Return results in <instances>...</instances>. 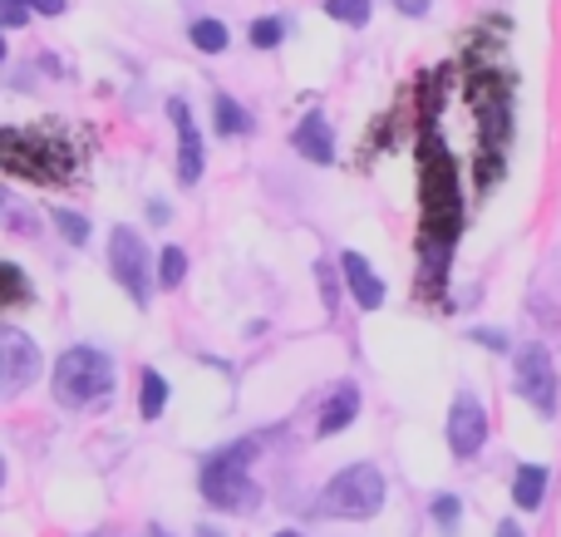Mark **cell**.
I'll return each instance as SVG.
<instances>
[{
  "label": "cell",
  "mask_w": 561,
  "mask_h": 537,
  "mask_svg": "<svg viewBox=\"0 0 561 537\" xmlns=\"http://www.w3.org/2000/svg\"><path fill=\"white\" fill-rule=\"evenodd\" d=\"M419 197H424V262H434V252L448 262L458 232H463V187H458V163L448 153V144L424 128L419 138Z\"/></svg>",
  "instance_id": "obj_1"
},
{
  "label": "cell",
  "mask_w": 561,
  "mask_h": 537,
  "mask_svg": "<svg viewBox=\"0 0 561 537\" xmlns=\"http://www.w3.org/2000/svg\"><path fill=\"white\" fill-rule=\"evenodd\" d=\"M0 168L20 183H69L75 178V148L65 134L39 128H5L0 134Z\"/></svg>",
  "instance_id": "obj_2"
},
{
  "label": "cell",
  "mask_w": 561,
  "mask_h": 537,
  "mask_svg": "<svg viewBox=\"0 0 561 537\" xmlns=\"http://www.w3.org/2000/svg\"><path fill=\"white\" fill-rule=\"evenodd\" d=\"M252 459H256V444L252 439L213 449L203 459V473H197L203 499L213 503V509H222V513H252L256 503H262V489H256V479L247 473V469H252Z\"/></svg>",
  "instance_id": "obj_3"
},
{
  "label": "cell",
  "mask_w": 561,
  "mask_h": 537,
  "mask_svg": "<svg viewBox=\"0 0 561 537\" xmlns=\"http://www.w3.org/2000/svg\"><path fill=\"white\" fill-rule=\"evenodd\" d=\"M114 380H118V370L104 351H94V345H69L55 361L49 390H55V400L65 404V410H89V404L108 400Z\"/></svg>",
  "instance_id": "obj_4"
},
{
  "label": "cell",
  "mask_w": 561,
  "mask_h": 537,
  "mask_svg": "<svg viewBox=\"0 0 561 537\" xmlns=\"http://www.w3.org/2000/svg\"><path fill=\"white\" fill-rule=\"evenodd\" d=\"M507 75L488 69V75H473L468 79V104L478 108V124H483V187L497 183L503 173V144L513 134V94H507Z\"/></svg>",
  "instance_id": "obj_5"
},
{
  "label": "cell",
  "mask_w": 561,
  "mask_h": 537,
  "mask_svg": "<svg viewBox=\"0 0 561 537\" xmlns=\"http://www.w3.org/2000/svg\"><path fill=\"white\" fill-rule=\"evenodd\" d=\"M385 473L375 469V464H350V469H340L335 479L320 489L316 499V513L320 518H350V523H365L375 518L379 509H385Z\"/></svg>",
  "instance_id": "obj_6"
},
{
  "label": "cell",
  "mask_w": 561,
  "mask_h": 537,
  "mask_svg": "<svg viewBox=\"0 0 561 537\" xmlns=\"http://www.w3.org/2000/svg\"><path fill=\"white\" fill-rule=\"evenodd\" d=\"M108 272H114V282L124 286L134 306L153 301V252L138 237V227H114L108 232Z\"/></svg>",
  "instance_id": "obj_7"
},
{
  "label": "cell",
  "mask_w": 561,
  "mask_h": 537,
  "mask_svg": "<svg viewBox=\"0 0 561 537\" xmlns=\"http://www.w3.org/2000/svg\"><path fill=\"white\" fill-rule=\"evenodd\" d=\"M513 395H523L542 420L557 414V400H561V385H557V365H552V351L537 341L517 345L513 355Z\"/></svg>",
  "instance_id": "obj_8"
},
{
  "label": "cell",
  "mask_w": 561,
  "mask_h": 537,
  "mask_svg": "<svg viewBox=\"0 0 561 537\" xmlns=\"http://www.w3.org/2000/svg\"><path fill=\"white\" fill-rule=\"evenodd\" d=\"M0 355H5V365H0V395H5V400H15L20 390H25V385H35L39 380V345L30 341L25 331H20V325H5V331H0Z\"/></svg>",
  "instance_id": "obj_9"
},
{
  "label": "cell",
  "mask_w": 561,
  "mask_h": 537,
  "mask_svg": "<svg viewBox=\"0 0 561 537\" xmlns=\"http://www.w3.org/2000/svg\"><path fill=\"white\" fill-rule=\"evenodd\" d=\"M448 449H454V459H473L478 449L488 444V410L478 395H458L454 410H448Z\"/></svg>",
  "instance_id": "obj_10"
},
{
  "label": "cell",
  "mask_w": 561,
  "mask_h": 537,
  "mask_svg": "<svg viewBox=\"0 0 561 537\" xmlns=\"http://www.w3.org/2000/svg\"><path fill=\"white\" fill-rule=\"evenodd\" d=\"M168 118H173V128H178V183L197 187V178H203V168H207V148L193 124V108H187L183 99H168Z\"/></svg>",
  "instance_id": "obj_11"
},
{
  "label": "cell",
  "mask_w": 561,
  "mask_h": 537,
  "mask_svg": "<svg viewBox=\"0 0 561 537\" xmlns=\"http://www.w3.org/2000/svg\"><path fill=\"white\" fill-rule=\"evenodd\" d=\"M340 276H345L359 311H379V306H385V282H379V272L365 262V252H355V247L340 252Z\"/></svg>",
  "instance_id": "obj_12"
},
{
  "label": "cell",
  "mask_w": 561,
  "mask_h": 537,
  "mask_svg": "<svg viewBox=\"0 0 561 537\" xmlns=\"http://www.w3.org/2000/svg\"><path fill=\"white\" fill-rule=\"evenodd\" d=\"M355 420H359V385L355 380H335L330 385V395H325V404H320V414H316V434L320 439H330V434L350 430Z\"/></svg>",
  "instance_id": "obj_13"
},
{
  "label": "cell",
  "mask_w": 561,
  "mask_h": 537,
  "mask_svg": "<svg viewBox=\"0 0 561 537\" xmlns=\"http://www.w3.org/2000/svg\"><path fill=\"white\" fill-rule=\"evenodd\" d=\"M290 144H296V153L306 158V163H335V134H330L325 114H306L296 124V134H290Z\"/></svg>",
  "instance_id": "obj_14"
},
{
  "label": "cell",
  "mask_w": 561,
  "mask_h": 537,
  "mask_svg": "<svg viewBox=\"0 0 561 537\" xmlns=\"http://www.w3.org/2000/svg\"><path fill=\"white\" fill-rule=\"evenodd\" d=\"M547 483H552V473H547L542 464H523V469L513 473V503L523 513H537L547 499Z\"/></svg>",
  "instance_id": "obj_15"
},
{
  "label": "cell",
  "mask_w": 561,
  "mask_h": 537,
  "mask_svg": "<svg viewBox=\"0 0 561 537\" xmlns=\"http://www.w3.org/2000/svg\"><path fill=\"white\" fill-rule=\"evenodd\" d=\"M187 39H193L203 55H227V45H232V30H227L222 20H213V15H197L193 25H187Z\"/></svg>",
  "instance_id": "obj_16"
},
{
  "label": "cell",
  "mask_w": 561,
  "mask_h": 537,
  "mask_svg": "<svg viewBox=\"0 0 561 537\" xmlns=\"http://www.w3.org/2000/svg\"><path fill=\"white\" fill-rule=\"evenodd\" d=\"M213 114H217V134H227V138H247V134H252V114H247L232 94H217Z\"/></svg>",
  "instance_id": "obj_17"
},
{
  "label": "cell",
  "mask_w": 561,
  "mask_h": 537,
  "mask_svg": "<svg viewBox=\"0 0 561 537\" xmlns=\"http://www.w3.org/2000/svg\"><path fill=\"white\" fill-rule=\"evenodd\" d=\"M168 380L158 370H144V380H138V414H144V420H158V414L168 410Z\"/></svg>",
  "instance_id": "obj_18"
},
{
  "label": "cell",
  "mask_w": 561,
  "mask_h": 537,
  "mask_svg": "<svg viewBox=\"0 0 561 537\" xmlns=\"http://www.w3.org/2000/svg\"><path fill=\"white\" fill-rule=\"evenodd\" d=\"M428 518L438 523L444 537H458V528H463V503H458V493H438V499L428 503Z\"/></svg>",
  "instance_id": "obj_19"
},
{
  "label": "cell",
  "mask_w": 561,
  "mask_h": 537,
  "mask_svg": "<svg viewBox=\"0 0 561 537\" xmlns=\"http://www.w3.org/2000/svg\"><path fill=\"white\" fill-rule=\"evenodd\" d=\"M183 276H187V252L183 247H163V252H158V286H163V292H178Z\"/></svg>",
  "instance_id": "obj_20"
},
{
  "label": "cell",
  "mask_w": 561,
  "mask_h": 537,
  "mask_svg": "<svg viewBox=\"0 0 561 537\" xmlns=\"http://www.w3.org/2000/svg\"><path fill=\"white\" fill-rule=\"evenodd\" d=\"M369 10H375V5H369V0H325V15L330 20H340V25H369Z\"/></svg>",
  "instance_id": "obj_21"
},
{
  "label": "cell",
  "mask_w": 561,
  "mask_h": 537,
  "mask_svg": "<svg viewBox=\"0 0 561 537\" xmlns=\"http://www.w3.org/2000/svg\"><path fill=\"white\" fill-rule=\"evenodd\" d=\"M247 39H252L256 49H276L280 39H286V25H280L276 15H256V20H252V30H247Z\"/></svg>",
  "instance_id": "obj_22"
},
{
  "label": "cell",
  "mask_w": 561,
  "mask_h": 537,
  "mask_svg": "<svg viewBox=\"0 0 561 537\" xmlns=\"http://www.w3.org/2000/svg\"><path fill=\"white\" fill-rule=\"evenodd\" d=\"M55 227L65 232V242H69V247H84V242H89V217H84V213L55 207Z\"/></svg>",
  "instance_id": "obj_23"
},
{
  "label": "cell",
  "mask_w": 561,
  "mask_h": 537,
  "mask_svg": "<svg viewBox=\"0 0 561 537\" xmlns=\"http://www.w3.org/2000/svg\"><path fill=\"white\" fill-rule=\"evenodd\" d=\"M0 282H5V306H30V282L15 262L0 266Z\"/></svg>",
  "instance_id": "obj_24"
},
{
  "label": "cell",
  "mask_w": 561,
  "mask_h": 537,
  "mask_svg": "<svg viewBox=\"0 0 561 537\" xmlns=\"http://www.w3.org/2000/svg\"><path fill=\"white\" fill-rule=\"evenodd\" d=\"M30 15H35V5H30V0H0V20H5V30L30 25Z\"/></svg>",
  "instance_id": "obj_25"
},
{
  "label": "cell",
  "mask_w": 561,
  "mask_h": 537,
  "mask_svg": "<svg viewBox=\"0 0 561 537\" xmlns=\"http://www.w3.org/2000/svg\"><path fill=\"white\" fill-rule=\"evenodd\" d=\"M316 282H320V296H325V316H335V296H340V286H335V272H330L325 262L316 266Z\"/></svg>",
  "instance_id": "obj_26"
},
{
  "label": "cell",
  "mask_w": 561,
  "mask_h": 537,
  "mask_svg": "<svg viewBox=\"0 0 561 537\" xmlns=\"http://www.w3.org/2000/svg\"><path fill=\"white\" fill-rule=\"evenodd\" d=\"M473 341H478V345H488V351H513V345H507V335H497L493 325H478Z\"/></svg>",
  "instance_id": "obj_27"
},
{
  "label": "cell",
  "mask_w": 561,
  "mask_h": 537,
  "mask_svg": "<svg viewBox=\"0 0 561 537\" xmlns=\"http://www.w3.org/2000/svg\"><path fill=\"white\" fill-rule=\"evenodd\" d=\"M428 5H434V0H394V10H399V15H409V20L428 15Z\"/></svg>",
  "instance_id": "obj_28"
},
{
  "label": "cell",
  "mask_w": 561,
  "mask_h": 537,
  "mask_svg": "<svg viewBox=\"0 0 561 537\" xmlns=\"http://www.w3.org/2000/svg\"><path fill=\"white\" fill-rule=\"evenodd\" d=\"M30 5H35V15L55 20V15H65V10H69V0H30Z\"/></svg>",
  "instance_id": "obj_29"
},
{
  "label": "cell",
  "mask_w": 561,
  "mask_h": 537,
  "mask_svg": "<svg viewBox=\"0 0 561 537\" xmlns=\"http://www.w3.org/2000/svg\"><path fill=\"white\" fill-rule=\"evenodd\" d=\"M493 537H527V528H523L517 518H503V523H497V533H493Z\"/></svg>",
  "instance_id": "obj_30"
},
{
  "label": "cell",
  "mask_w": 561,
  "mask_h": 537,
  "mask_svg": "<svg viewBox=\"0 0 561 537\" xmlns=\"http://www.w3.org/2000/svg\"><path fill=\"white\" fill-rule=\"evenodd\" d=\"M148 217H153V222H168V217H173V207L158 203V197H153V203H148Z\"/></svg>",
  "instance_id": "obj_31"
},
{
  "label": "cell",
  "mask_w": 561,
  "mask_h": 537,
  "mask_svg": "<svg viewBox=\"0 0 561 537\" xmlns=\"http://www.w3.org/2000/svg\"><path fill=\"white\" fill-rule=\"evenodd\" d=\"M276 537H306V533H296V528H280Z\"/></svg>",
  "instance_id": "obj_32"
},
{
  "label": "cell",
  "mask_w": 561,
  "mask_h": 537,
  "mask_svg": "<svg viewBox=\"0 0 561 537\" xmlns=\"http://www.w3.org/2000/svg\"><path fill=\"white\" fill-rule=\"evenodd\" d=\"M197 537H222V533H217V528H197Z\"/></svg>",
  "instance_id": "obj_33"
},
{
  "label": "cell",
  "mask_w": 561,
  "mask_h": 537,
  "mask_svg": "<svg viewBox=\"0 0 561 537\" xmlns=\"http://www.w3.org/2000/svg\"><path fill=\"white\" fill-rule=\"evenodd\" d=\"M153 537H168V533H158V528H153Z\"/></svg>",
  "instance_id": "obj_34"
}]
</instances>
